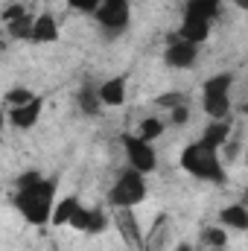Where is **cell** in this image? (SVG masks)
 Instances as JSON below:
<instances>
[{"label": "cell", "instance_id": "5bb4252c", "mask_svg": "<svg viewBox=\"0 0 248 251\" xmlns=\"http://www.w3.org/2000/svg\"><path fill=\"white\" fill-rule=\"evenodd\" d=\"M228 134H231V126L225 123V120H213V123L204 128V134H201V143H207V146L219 149V146L228 140Z\"/></svg>", "mask_w": 248, "mask_h": 251}, {"label": "cell", "instance_id": "9a60e30c", "mask_svg": "<svg viewBox=\"0 0 248 251\" xmlns=\"http://www.w3.org/2000/svg\"><path fill=\"white\" fill-rule=\"evenodd\" d=\"M79 108H82L85 114H99V108H102L99 88H94V85H85V88L79 91Z\"/></svg>", "mask_w": 248, "mask_h": 251}, {"label": "cell", "instance_id": "d6986e66", "mask_svg": "<svg viewBox=\"0 0 248 251\" xmlns=\"http://www.w3.org/2000/svg\"><path fill=\"white\" fill-rule=\"evenodd\" d=\"M29 100H35V94H32V91H26V88H15V91H9V94H6V105H9V108L26 105Z\"/></svg>", "mask_w": 248, "mask_h": 251}, {"label": "cell", "instance_id": "603a6c76", "mask_svg": "<svg viewBox=\"0 0 248 251\" xmlns=\"http://www.w3.org/2000/svg\"><path fill=\"white\" fill-rule=\"evenodd\" d=\"M187 120H190V108H187V102L184 105H178V108H173V123L175 126H184Z\"/></svg>", "mask_w": 248, "mask_h": 251}, {"label": "cell", "instance_id": "d4e9b609", "mask_svg": "<svg viewBox=\"0 0 248 251\" xmlns=\"http://www.w3.org/2000/svg\"><path fill=\"white\" fill-rule=\"evenodd\" d=\"M234 6H240L243 12H248V0H234Z\"/></svg>", "mask_w": 248, "mask_h": 251}, {"label": "cell", "instance_id": "4316f807", "mask_svg": "<svg viewBox=\"0 0 248 251\" xmlns=\"http://www.w3.org/2000/svg\"><path fill=\"white\" fill-rule=\"evenodd\" d=\"M243 114H246V117H248V102H246V105H243Z\"/></svg>", "mask_w": 248, "mask_h": 251}, {"label": "cell", "instance_id": "83f0119b", "mask_svg": "<svg viewBox=\"0 0 248 251\" xmlns=\"http://www.w3.org/2000/svg\"><path fill=\"white\" fill-rule=\"evenodd\" d=\"M246 164H248V155H246Z\"/></svg>", "mask_w": 248, "mask_h": 251}, {"label": "cell", "instance_id": "ac0fdd59", "mask_svg": "<svg viewBox=\"0 0 248 251\" xmlns=\"http://www.w3.org/2000/svg\"><path fill=\"white\" fill-rule=\"evenodd\" d=\"M137 134H140L143 140H149V143H152L155 137H161V134H164V123H161L158 117H146V120L140 123V131H137Z\"/></svg>", "mask_w": 248, "mask_h": 251}, {"label": "cell", "instance_id": "30bf717a", "mask_svg": "<svg viewBox=\"0 0 248 251\" xmlns=\"http://www.w3.org/2000/svg\"><path fill=\"white\" fill-rule=\"evenodd\" d=\"M41 108H44V100L41 97H35V100H29L26 105H18V108H9V120L12 126H18V128H32V126L38 123V117H41Z\"/></svg>", "mask_w": 248, "mask_h": 251}, {"label": "cell", "instance_id": "5b68a950", "mask_svg": "<svg viewBox=\"0 0 248 251\" xmlns=\"http://www.w3.org/2000/svg\"><path fill=\"white\" fill-rule=\"evenodd\" d=\"M123 149L125 158H128V167L137 170V173H152L158 158H155V149L149 146V140H143L140 134H123Z\"/></svg>", "mask_w": 248, "mask_h": 251}, {"label": "cell", "instance_id": "ffe728a7", "mask_svg": "<svg viewBox=\"0 0 248 251\" xmlns=\"http://www.w3.org/2000/svg\"><path fill=\"white\" fill-rule=\"evenodd\" d=\"M201 240H204V246H210V249H222V246L228 243V234H225L222 228H207V231L201 234Z\"/></svg>", "mask_w": 248, "mask_h": 251}, {"label": "cell", "instance_id": "4fadbf2b", "mask_svg": "<svg viewBox=\"0 0 248 251\" xmlns=\"http://www.w3.org/2000/svg\"><path fill=\"white\" fill-rule=\"evenodd\" d=\"M219 219H222V225H225V228L248 231V207L243 204V201H240V204H228V207H222Z\"/></svg>", "mask_w": 248, "mask_h": 251}, {"label": "cell", "instance_id": "2e32d148", "mask_svg": "<svg viewBox=\"0 0 248 251\" xmlns=\"http://www.w3.org/2000/svg\"><path fill=\"white\" fill-rule=\"evenodd\" d=\"M167 234H170L167 216H158V219H155V225H152V231H149V237H146V249H149V251H158L161 246H164Z\"/></svg>", "mask_w": 248, "mask_h": 251}, {"label": "cell", "instance_id": "3957f363", "mask_svg": "<svg viewBox=\"0 0 248 251\" xmlns=\"http://www.w3.org/2000/svg\"><path fill=\"white\" fill-rule=\"evenodd\" d=\"M231 88H234V73H219L204 82L201 88V108L210 120H225L231 111Z\"/></svg>", "mask_w": 248, "mask_h": 251}, {"label": "cell", "instance_id": "44dd1931", "mask_svg": "<svg viewBox=\"0 0 248 251\" xmlns=\"http://www.w3.org/2000/svg\"><path fill=\"white\" fill-rule=\"evenodd\" d=\"M161 108H167V111H173V108H178V105H184V94H178V91H173V94H161L158 100H155Z\"/></svg>", "mask_w": 248, "mask_h": 251}, {"label": "cell", "instance_id": "8992f818", "mask_svg": "<svg viewBox=\"0 0 248 251\" xmlns=\"http://www.w3.org/2000/svg\"><path fill=\"white\" fill-rule=\"evenodd\" d=\"M88 222H91V210L82 207L79 196H67L56 204V213H53V225H70L76 231H88Z\"/></svg>", "mask_w": 248, "mask_h": 251}, {"label": "cell", "instance_id": "484cf974", "mask_svg": "<svg viewBox=\"0 0 248 251\" xmlns=\"http://www.w3.org/2000/svg\"><path fill=\"white\" fill-rule=\"evenodd\" d=\"M243 204H246V207H248V190H246V196H243Z\"/></svg>", "mask_w": 248, "mask_h": 251}, {"label": "cell", "instance_id": "f1b7e54d", "mask_svg": "<svg viewBox=\"0 0 248 251\" xmlns=\"http://www.w3.org/2000/svg\"><path fill=\"white\" fill-rule=\"evenodd\" d=\"M213 3H219V0H213Z\"/></svg>", "mask_w": 248, "mask_h": 251}, {"label": "cell", "instance_id": "e0dca14e", "mask_svg": "<svg viewBox=\"0 0 248 251\" xmlns=\"http://www.w3.org/2000/svg\"><path fill=\"white\" fill-rule=\"evenodd\" d=\"M6 29L15 35V38H29L32 41V29H35V18H29V15H21V18H15V21H9L6 24Z\"/></svg>", "mask_w": 248, "mask_h": 251}, {"label": "cell", "instance_id": "52a82bcc", "mask_svg": "<svg viewBox=\"0 0 248 251\" xmlns=\"http://www.w3.org/2000/svg\"><path fill=\"white\" fill-rule=\"evenodd\" d=\"M94 15H97L99 26H105L108 32H123L131 18V6H128V0H102Z\"/></svg>", "mask_w": 248, "mask_h": 251}, {"label": "cell", "instance_id": "ba28073f", "mask_svg": "<svg viewBox=\"0 0 248 251\" xmlns=\"http://www.w3.org/2000/svg\"><path fill=\"white\" fill-rule=\"evenodd\" d=\"M114 225H117V231H120V237H123V243L128 249L137 251L146 246V240L140 234V222L134 219L131 207H114Z\"/></svg>", "mask_w": 248, "mask_h": 251}, {"label": "cell", "instance_id": "7c38bea8", "mask_svg": "<svg viewBox=\"0 0 248 251\" xmlns=\"http://www.w3.org/2000/svg\"><path fill=\"white\" fill-rule=\"evenodd\" d=\"M59 38V24L53 15H38L35 18V29H32V41L35 44H53Z\"/></svg>", "mask_w": 248, "mask_h": 251}, {"label": "cell", "instance_id": "8fae6325", "mask_svg": "<svg viewBox=\"0 0 248 251\" xmlns=\"http://www.w3.org/2000/svg\"><path fill=\"white\" fill-rule=\"evenodd\" d=\"M99 97H102V105H111V108L123 105L125 102V79L123 76H114V79L102 82L99 85Z\"/></svg>", "mask_w": 248, "mask_h": 251}, {"label": "cell", "instance_id": "cb8c5ba5", "mask_svg": "<svg viewBox=\"0 0 248 251\" xmlns=\"http://www.w3.org/2000/svg\"><path fill=\"white\" fill-rule=\"evenodd\" d=\"M21 15H26V9H24V6H9V9L3 12V21L9 24V21H15V18H21Z\"/></svg>", "mask_w": 248, "mask_h": 251}, {"label": "cell", "instance_id": "7a4b0ae2", "mask_svg": "<svg viewBox=\"0 0 248 251\" xmlns=\"http://www.w3.org/2000/svg\"><path fill=\"white\" fill-rule=\"evenodd\" d=\"M181 167H184L190 176L201 178V181H213V184H225L228 181V173L219 161V149L196 140V143H187L184 152H181Z\"/></svg>", "mask_w": 248, "mask_h": 251}, {"label": "cell", "instance_id": "7402d4cb", "mask_svg": "<svg viewBox=\"0 0 248 251\" xmlns=\"http://www.w3.org/2000/svg\"><path fill=\"white\" fill-rule=\"evenodd\" d=\"M67 3H70L73 9H79V12H97L102 0H67Z\"/></svg>", "mask_w": 248, "mask_h": 251}, {"label": "cell", "instance_id": "9c48e42d", "mask_svg": "<svg viewBox=\"0 0 248 251\" xmlns=\"http://www.w3.org/2000/svg\"><path fill=\"white\" fill-rule=\"evenodd\" d=\"M196 56H198V44H190L184 38H175V41L167 47V53H164L167 64H170V67H178V70L193 67V64H196Z\"/></svg>", "mask_w": 248, "mask_h": 251}, {"label": "cell", "instance_id": "277c9868", "mask_svg": "<svg viewBox=\"0 0 248 251\" xmlns=\"http://www.w3.org/2000/svg\"><path fill=\"white\" fill-rule=\"evenodd\" d=\"M143 199H146V178H143V173H137L131 167L114 181V187L108 190L111 207H134Z\"/></svg>", "mask_w": 248, "mask_h": 251}, {"label": "cell", "instance_id": "6da1fadb", "mask_svg": "<svg viewBox=\"0 0 248 251\" xmlns=\"http://www.w3.org/2000/svg\"><path fill=\"white\" fill-rule=\"evenodd\" d=\"M56 187H59V178H38L26 187H18L15 196V204L21 210V216L29 222V225H47L53 222V213H56Z\"/></svg>", "mask_w": 248, "mask_h": 251}]
</instances>
